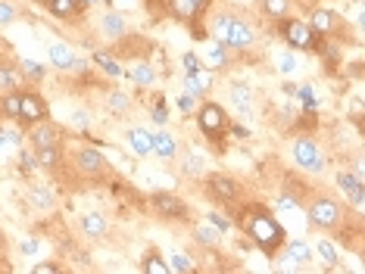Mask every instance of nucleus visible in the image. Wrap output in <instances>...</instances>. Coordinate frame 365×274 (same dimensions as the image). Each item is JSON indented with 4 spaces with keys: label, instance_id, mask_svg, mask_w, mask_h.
Returning <instances> with one entry per match:
<instances>
[{
    "label": "nucleus",
    "instance_id": "obj_1",
    "mask_svg": "<svg viewBox=\"0 0 365 274\" xmlns=\"http://www.w3.org/2000/svg\"><path fill=\"white\" fill-rule=\"evenodd\" d=\"M237 224L244 228V234L253 240V246L259 249L262 255H269V259H275L281 249H284L287 231L281 228V221L265 209V206H259V203L244 206V209L237 212Z\"/></svg>",
    "mask_w": 365,
    "mask_h": 274
},
{
    "label": "nucleus",
    "instance_id": "obj_2",
    "mask_svg": "<svg viewBox=\"0 0 365 274\" xmlns=\"http://www.w3.org/2000/svg\"><path fill=\"white\" fill-rule=\"evenodd\" d=\"M306 218H309V228L315 231H337L346 215H344V206L334 196H315L306 206Z\"/></svg>",
    "mask_w": 365,
    "mask_h": 274
},
{
    "label": "nucleus",
    "instance_id": "obj_3",
    "mask_svg": "<svg viewBox=\"0 0 365 274\" xmlns=\"http://www.w3.org/2000/svg\"><path fill=\"white\" fill-rule=\"evenodd\" d=\"M206 196H210L215 206H237L240 196H244V187H240L231 174H210V178H206Z\"/></svg>",
    "mask_w": 365,
    "mask_h": 274
},
{
    "label": "nucleus",
    "instance_id": "obj_4",
    "mask_svg": "<svg viewBox=\"0 0 365 274\" xmlns=\"http://www.w3.org/2000/svg\"><path fill=\"white\" fill-rule=\"evenodd\" d=\"M197 125H200V131L212 140V144L225 140V131H228V112H225V106L203 103L200 112H197Z\"/></svg>",
    "mask_w": 365,
    "mask_h": 274
},
{
    "label": "nucleus",
    "instance_id": "obj_5",
    "mask_svg": "<svg viewBox=\"0 0 365 274\" xmlns=\"http://www.w3.org/2000/svg\"><path fill=\"white\" fill-rule=\"evenodd\" d=\"M72 162H76V172L85 174L88 181H101L106 172H110V162H106V156L101 149L94 147H78L76 156H72Z\"/></svg>",
    "mask_w": 365,
    "mask_h": 274
},
{
    "label": "nucleus",
    "instance_id": "obj_6",
    "mask_svg": "<svg viewBox=\"0 0 365 274\" xmlns=\"http://www.w3.org/2000/svg\"><path fill=\"white\" fill-rule=\"evenodd\" d=\"M19 90V122L22 125H38L44 122L47 115H51V106H47V100L38 94V90H29V88H16Z\"/></svg>",
    "mask_w": 365,
    "mask_h": 274
},
{
    "label": "nucleus",
    "instance_id": "obj_7",
    "mask_svg": "<svg viewBox=\"0 0 365 274\" xmlns=\"http://www.w3.org/2000/svg\"><path fill=\"white\" fill-rule=\"evenodd\" d=\"M294 162L306 172H322L325 169V156L312 137H297L294 140Z\"/></svg>",
    "mask_w": 365,
    "mask_h": 274
},
{
    "label": "nucleus",
    "instance_id": "obj_8",
    "mask_svg": "<svg viewBox=\"0 0 365 274\" xmlns=\"http://www.w3.org/2000/svg\"><path fill=\"white\" fill-rule=\"evenodd\" d=\"M281 31H284V41L290 50H312V44H315V31L300 19H287L284 16V19H281Z\"/></svg>",
    "mask_w": 365,
    "mask_h": 274
},
{
    "label": "nucleus",
    "instance_id": "obj_9",
    "mask_svg": "<svg viewBox=\"0 0 365 274\" xmlns=\"http://www.w3.org/2000/svg\"><path fill=\"white\" fill-rule=\"evenodd\" d=\"M222 38H225V47H231V50H250L256 44L253 25L237 19V16H231V22H228V28H225V35Z\"/></svg>",
    "mask_w": 365,
    "mask_h": 274
},
{
    "label": "nucleus",
    "instance_id": "obj_10",
    "mask_svg": "<svg viewBox=\"0 0 365 274\" xmlns=\"http://www.w3.org/2000/svg\"><path fill=\"white\" fill-rule=\"evenodd\" d=\"M153 209L163 215V218H172V221H187V203L178 199L175 194H165V190H156L150 196Z\"/></svg>",
    "mask_w": 365,
    "mask_h": 274
},
{
    "label": "nucleus",
    "instance_id": "obj_11",
    "mask_svg": "<svg viewBox=\"0 0 365 274\" xmlns=\"http://www.w3.org/2000/svg\"><path fill=\"white\" fill-rule=\"evenodd\" d=\"M165 6H169L172 19L194 22V19H200L203 16V10L210 6V0H165Z\"/></svg>",
    "mask_w": 365,
    "mask_h": 274
},
{
    "label": "nucleus",
    "instance_id": "obj_12",
    "mask_svg": "<svg viewBox=\"0 0 365 274\" xmlns=\"http://www.w3.org/2000/svg\"><path fill=\"white\" fill-rule=\"evenodd\" d=\"M29 140H31V149H35V153L38 149H47V147H60V128L44 119V122L31 125Z\"/></svg>",
    "mask_w": 365,
    "mask_h": 274
},
{
    "label": "nucleus",
    "instance_id": "obj_13",
    "mask_svg": "<svg viewBox=\"0 0 365 274\" xmlns=\"http://www.w3.org/2000/svg\"><path fill=\"white\" fill-rule=\"evenodd\" d=\"M337 184H340V190H344V194H346V199H350V203L356 206V209H359V206L365 203V194H362V181L356 178L353 172H340V174H337Z\"/></svg>",
    "mask_w": 365,
    "mask_h": 274
},
{
    "label": "nucleus",
    "instance_id": "obj_14",
    "mask_svg": "<svg viewBox=\"0 0 365 274\" xmlns=\"http://www.w3.org/2000/svg\"><path fill=\"white\" fill-rule=\"evenodd\" d=\"M125 137H128V147L135 149V156H140V159L153 156V135L147 128H131Z\"/></svg>",
    "mask_w": 365,
    "mask_h": 274
},
{
    "label": "nucleus",
    "instance_id": "obj_15",
    "mask_svg": "<svg viewBox=\"0 0 365 274\" xmlns=\"http://www.w3.org/2000/svg\"><path fill=\"white\" fill-rule=\"evenodd\" d=\"M81 231H85L88 240H103V237H106V218H103L101 212L81 215Z\"/></svg>",
    "mask_w": 365,
    "mask_h": 274
},
{
    "label": "nucleus",
    "instance_id": "obj_16",
    "mask_svg": "<svg viewBox=\"0 0 365 274\" xmlns=\"http://www.w3.org/2000/svg\"><path fill=\"white\" fill-rule=\"evenodd\" d=\"M140 271L144 274H172L169 262H165V255L160 253V249H147L144 259H140Z\"/></svg>",
    "mask_w": 365,
    "mask_h": 274
},
{
    "label": "nucleus",
    "instance_id": "obj_17",
    "mask_svg": "<svg viewBox=\"0 0 365 274\" xmlns=\"http://www.w3.org/2000/svg\"><path fill=\"white\" fill-rule=\"evenodd\" d=\"M153 153L160 156V159H175L178 153V140L169 135V131H160V135H153Z\"/></svg>",
    "mask_w": 365,
    "mask_h": 274
},
{
    "label": "nucleus",
    "instance_id": "obj_18",
    "mask_svg": "<svg viewBox=\"0 0 365 274\" xmlns=\"http://www.w3.org/2000/svg\"><path fill=\"white\" fill-rule=\"evenodd\" d=\"M51 16H56V19H76V16L81 13V0H51Z\"/></svg>",
    "mask_w": 365,
    "mask_h": 274
},
{
    "label": "nucleus",
    "instance_id": "obj_19",
    "mask_svg": "<svg viewBox=\"0 0 365 274\" xmlns=\"http://www.w3.org/2000/svg\"><path fill=\"white\" fill-rule=\"evenodd\" d=\"M51 63L56 69H72V63H76V53H72L69 47L63 44V41H53L51 44Z\"/></svg>",
    "mask_w": 365,
    "mask_h": 274
},
{
    "label": "nucleus",
    "instance_id": "obj_20",
    "mask_svg": "<svg viewBox=\"0 0 365 274\" xmlns=\"http://www.w3.org/2000/svg\"><path fill=\"white\" fill-rule=\"evenodd\" d=\"M284 249H287V255L294 259L297 265H309L312 262V249L303 243V240H284Z\"/></svg>",
    "mask_w": 365,
    "mask_h": 274
},
{
    "label": "nucleus",
    "instance_id": "obj_21",
    "mask_svg": "<svg viewBox=\"0 0 365 274\" xmlns=\"http://www.w3.org/2000/svg\"><path fill=\"white\" fill-rule=\"evenodd\" d=\"M103 31L110 38H119V35H125V31H128V25H125V19H122L119 13H106L103 16Z\"/></svg>",
    "mask_w": 365,
    "mask_h": 274
},
{
    "label": "nucleus",
    "instance_id": "obj_22",
    "mask_svg": "<svg viewBox=\"0 0 365 274\" xmlns=\"http://www.w3.org/2000/svg\"><path fill=\"white\" fill-rule=\"evenodd\" d=\"M194 240H197V243H200V246H206V249H212V246H219V231H215L212 228V224H210V228H203V224H197V228H194Z\"/></svg>",
    "mask_w": 365,
    "mask_h": 274
},
{
    "label": "nucleus",
    "instance_id": "obj_23",
    "mask_svg": "<svg viewBox=\"0 0 365 274\" xmlns=\"http://www.w3.org/2000/svg\"><path fill=\"white\" fill-rule=\"evenodd\" d=\"M19 75H22V69H16V65H0V90L19 88Z\"/></svg>",
    "mask_w": 365,
    "mask_h": 274
},
{
    "label": "nucleus",
    "instance_id": "obj_24",
    "mask_svg": "<svg viewBox=\"0 0 365 274\" xmlns=\"http://www.w3.org/2000/svg\"><path fill=\"white\" fill-rule=\"evenodd\" d=\"M0 110H4L6 119L19 122V90H6V97L0 100Z\"/></svg>",
    "mask_w": 365,
    "mask_h": 274
},
{
    "label": "nucleus",
    "instance_id": "obj_25",
    "mask_svg": "<svg viewBox=\"0 0 365 274\" xmlns=\"http://www.w3.org/2000/svg\"><path fill=\"white\" fill-rule=\"evenodd\" d=\"M231 97H235V103H237V110H240V115H250V103H253V94H250V88H240V85H235V90H231Z\"/></svg>",
    "mask_w": 365,
    "mask_h": 274
},
{
    "label": "nucleus",
    "instance_id": "obj_26",
    "mask_svg": "<svg viewBox=\"0 0 365 274\" xmlns=\"http://www.w3.org/2000/svg\"><path fill=\"white\" fill-rule=\"evenodd\" d=\"M334 22H337V13H331V10H319L315 13V19H312V31H331L334 28Z\"/></svg>",
    "mask_w": 365,
    "mask_h": 274
},
{
    "label": "nucleus",
    "instance_id": "obj_27",
    "mask_svg": "<svg viewBox=\"0 0 365 274\" xmlns=\"http://www.w3.org/2000/svg\"><path fill=\"white\" fill-rule=\"evenodd\" d=\"M106 106H110V112H128L131 110V100H128V94H122V90H113L110 97H106Z\"/></svg>",
    "mask_w": 365,
    "mask_h": 274
},
{
    "label": "nucleus",
    "instance_id": "obj_28",
    "mask_svg": "<svg viewBox=\"0 0 365 274\" xmlns=\"http://www.w3.org/2000/svg\"><path fill=\"white\" fill-rule=\"evenodd\" d=\"M262 10L265 13H269L272 16V19H284V16H287V10H290V4H287V0H262Z\"/></svg>",
    "mask_w": 365,
    "mask_h": 274
},
{
    "label": "nucleus",
    "instance_id": "obj_29",
    "mask_svg": "<svg viewBox=\"0 0 365 274\" xmlns=\"http://www.w3.org/2000/svg\"><path fill=\"white\" fill-rule=\"evenodd\" d=\"M94 63L101 65V69H103L106 75H113V78H119V75H122V65L115 63L110 53H94Z\"/></svg>",
    "mask_w": 365,
    "mask_h": 274
},
{
    "label": "nucleus",
    "instance_id": "obj_30",
    "mask_svg": "<svg viewBox=\"0 0 365 274\" xmlns=\"http://www.w3.org/2000/svg\"><path fill=\"white\" fill-rule=\"evenodd\" d=\"M16 19H19V6L10 4V0H0V28L13 25Z\"/></svg>",
    "mask_w": 365,
    "mask_h": 274
},
{
    "label": "nucleus",
    "instance_id": "obj_31",
    "mask_svg": "<svg viewBox=\"0 0 365 274\" xmlns=\"http://www.w3.org/2000/svg\"><path fill=\"white\" fill-rule=\"evenodd\" d=\"M165 262H169V271H178V274H190V271H194V262H190L187 255H181V253H172Z\"/></svg>",
    "mask_w": 365,
    "mask_h": 274
},
{
    "label": "nucleus",
    "instance_id": "obj_32",
    "mask_svg": "<svg viewBox=\"0 0 365 274\" xmlns=\"http://www.w3.org/2000/svg\"><path fill=\"white\" fill-rule=\"evenodd\" d=\"M131 78L138 81V85H153V78H156V72L150 69L147 63H138L135 69H131Z\"/></svg>",
    "mask_w": 365,
    "mask_h": 274
},
{
    "label": "nucleus",
    "instance_id": "obj_33",
    "mask_svg": "<svg viewBox=\"0 0 365 274\" xmlns=\"http://www.w3.org/2000/svg\"><path fill=\"white\" fill-rule=\"evenodd\" d=\"M319 255L322 259H325V265H331V268H334V265H340V255H337V249L328 243V240H319Z\"/></svg>",
    "mask_w": 365,
    "mask_h": 274
},
{
    "label": "nucleus",
    "instance_id": "obj_34",
    "mask_svg": "<svg viewBox=\"0 0 365 274\" xmlns=\"http://www.w3.org/2000/svg\"><path fill=\"white\" fill-rule=\"evenodd\" d=\"M228 22H231V16H228V13H219V16H212V22H210V28H212V35H225V28H228Z\"/></svg>",
    "mask_w": 365,
    "mask_h": 274
},
{
    "label": "nucleus",
    "instance_id": "obj_35",
    "mask_svg": "<svg viewBox=\"0 0 365 274\" xmlns=\"http://www.w3.org/2000/svg\"><path fill=\"white\" fill-rule=\"evenodd\" d=\"M19 69L26 72V75H31V78H44V65L35 63V60H26V63L19 65Z\"/></svg>",
    "mask_w": 365,
    "mask_h": 274
},
{
    "label": "nucleus",
    "instance_id": "obj_36",
    "mask_svg": "<svg viewBox=\"0 0 365 274\" xmlns=\"http://www.w3.org/2000/svg\"><path fill=\"white\" fill-rule=\"evenodd\" d=\"M210 224H212L215 231H219V234H228V231H231V221H228V218H222L219 212H212V215H210Z\"/></svg>",
    "mask_w": 365,
    "mask_h": 274
},
{
    "label": "nucleus",
    "instance_id": "obj_37",
    "mask_svg": "<svg viewBox=\"0 0 365 274\" xmlns=\"http://www.w3.org/2000/svg\"><path fill=\"white\" fill-rule=\"evenodd\" d=\"M185 174H203V159H200V156H187Z\"/></svg>",
    "mask_w": 365,
    "mask_h": 274
},
{
    "label": "nucleus",
    "instance_id": "obj_38",
    "mask_svg": "<svg viewBox=\"0 0 365 274\" xmlns=\"http://www.w3.org/2000/svg\"><path fill=\"white\" fill-rule=\"evenodd\" d=\"M31 199H35L38 206H44V209H53V196L47 194V190L44 194H41V190H31Z\"/></svg>",
    "mask_w": 365,
    "mask_h": 274
},
{
    "label": "nucleus",
    "instance_id": "obj_39",
    "mask_svg": "<svg viewBox=\"0 0 365 274\" xmlns=\"http://www.w3.org/2000/svg\"><path fill=\"white\" fill-rule=\"evenodd\" d=\"M31 271H35V274H60L63 268H60V265H56V262H41V265H35V268H31Z\"/></svg>",
    "mask_w": 365,
    "mask_h": 274
},
{
    "label": "nucleus",
    "instance_id": "obj_40",
    "mask_svg": "<svg viewBox=\"0 0 365 274\" xmlns=\"http://www.w3.org/2000/svg\"><path fill=\"white\" fill-rule=\"evenodd\" d=\"M281 72H294L297 69V60H294V53H281Z\"/></svg>",
    "mask_w": 365,
    "mask_h": 274
},
{
    "label": "nucleus",
    "instance_id": "obj_41",
    "mask_svg": "<svg viewBox=\"0 0 365 274\" xmlns=\"http://www.w3.org/2000/svg\"><path fill=\"white\" fill-rule=\"evenodd\" d=\"M185 65H187V75H197L200 72V60L194 53H185Z\"/></svg>",
    "mask_w": 365,
    "mask_h": 274
},
{
    "label": "nucleus",
    "instance_id": "obj_42",
    "mask_svg": "<svg viewBox=\"0 0 365 274\" xmlns=\"http://www.w3.org/2000/svg\"><path fill=\"white\" fill-rule=\"evenodd\" d=\"M153 119L160 122V125H163L165 119H169V112H165V106H163V103H160V106H156V110H153Z\"/></svg>",
    "mask_w": 365,
    "mask_h": 274
},
{
    "label": "nucleus",
    "instance_id": "obj_43",
    "mask_svg": "<svg viewBox=\"0 0 365 274\" xmlns=\"http://www.w3.org/2000/svg\"><path fill=\"white\" fill-rule=\"evenodd\" d=\"M35 249H38L35 240H26V243H22V253H35Z\"/></svg>",
    "mask_w": 365,
    "mask_h": 274
},
{
    "label": "nucleus",
    "instance_id": "obj_44",
    "mask_svg": "<svg viewBox=\"0 0 365 274\" xmlns=\"http://www.w3.org/2000/svg\"><path fill=\"white\" fill-rule=\"evenodd\" d=\"M231 135H237V137H247V128H240V125H235V128H231Z\"/></svg>",
    "mask_w": 365,
    "mask_h": 274
},
{
    "label": "nucleus",
    "instance_id": "obj_45",
    "mask_svg": "<svg viewBox=\"0 0 365 274\" xmlns=\"http://www.w3.org/2000/svg\"><path fill=\"white\" fill-rule=\"evenodd\" d=\"M6 246V234H4V228H0V249Z\"/></svg>",
    "mask_w": 365,
    "mask_h": 274
},
{
    "label": "nucleus",
    "instance_id": "obj_46",
    "mask_svg": "<svg viewBox=\"0 0 365 274\" xmlns=\"http://www.w3.org/2000/svg\"><path fill=\"white\" fill-rule=\"evenodd\" d=\"M35 4H38V6H51V0H35Z\"/></svg>",
    "mask_w": 365,
    "mask_h": 274
}]
</instances>
